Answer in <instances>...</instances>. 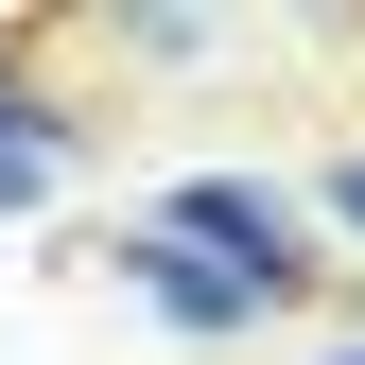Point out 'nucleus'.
I'll return each mask as SVG.
<instances>
[{
	"mask_svg": "<svg viewBox=\"0 0 365 365\" xmlns=\"http://www.w3.org/2000/svg\"><path fill=\"white\" fill-rule=\"evenodd\" d=\"M192 261H226V279H261V296H296V209L261 192V174H192V192L157 209Z\"/></svg>",
	"mask_w": 365,
	"mask_h": 365,
	"instance_id": "f257e3e1",
	"label": "nucleus"
},
{
	"mask_svg": "<svg viewBox=\"0 0 365 365\" xmlns=\"http://www.w3.org/2000/svg\"><path fill=\"white\" fill-rule=\"evenodd\" d=\"M122 279H140V296L174 313V331H261V313H279L261 279H226V261H192L174 226H140V244H122Z\"/></svg>",
	"mask_w": 365,
	"mask_h": 365,
	"instance_id": "f03ea898",
	"label": "nucleus"
},
{
	"mask_svg": "<svg viewBox=\"0 0 365 365\" xmlns=\"http://www.w3.org/2000/svg\"><path fill=\"white\" fill-rule=\"evenodd\" d=\"M35 174H53V122H35V105H0V209H18Z\"/></svg>",
	"mask_w": 365,
	"mask_h": 365,
	"instance_id": "7ed1b4c3",
	"label": "nucleus"
},
{
	"mask_svg": "<svg viewBox=\"0 0 365 365\" xmlns=\"http://www.w3.org/2000/svg\"><path fill=\"white\" fill-rule=\"evenodd\" d=\"M331 209H348V226H365V157H348V174H331Z\"/></svg>",
	"mask_w": 365,
	"mask_h": 365,
	"instance_id": "20e7f679",
	"label": "nucleus"
},
{
	"mask_svg": "<svg viewBox=\"0 0 365 365\" xmlns=\"http://www.w3.org/2000/svg\"><path fill=\"white\" fill-rule=\"evenodd\" d=\"M331 365H365V348H331Z\"/></svg>",
	"mask_w": 365,
	"mask_h": 365,
	"instance_id": "39448f33",
	"label": "nucleus"
}]
</instances>
